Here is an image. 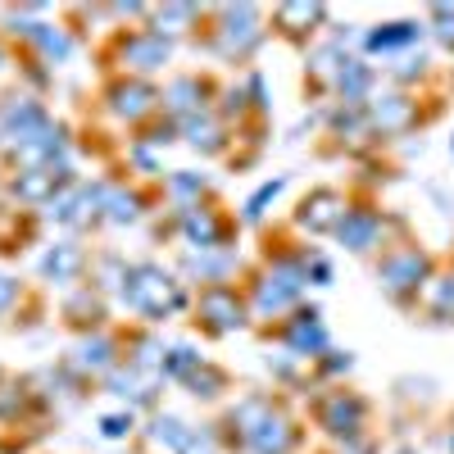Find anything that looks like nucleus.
I'll return each mask as SVG.
<instances>
[{"mask_svg": "<svg viewBox=\"0 0 454 454\" xmlns=\"http://www.w3.org/2000/svg\"><path fill=\"white\" fill-rule=\"evenodd\" d=\"M450 450H454V436H450Z\"/></svg>", "mask_w": 454, "mask_h": 454, "instance_id": "f257e3e1", "label": "nucleus"}]
</instances>
